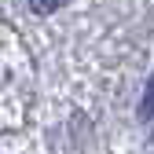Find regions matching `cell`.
<instances>
[{
  "label": "cell",
  "instance_id": "6da1fadb",
  "mask_svg": "<svg viewBox=\"0 0 154 154\" xmlns=\"http://www.w3.org/2000/svg\"><path fill=\"white\" fill-rule=\"evenodd\" d=\"M29 4H33V11H55L63 0H29Z\"/></svg>",
  "mask_w": 154,
  "mask_h": 154
}]
</instances>
